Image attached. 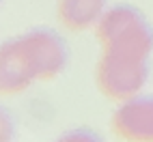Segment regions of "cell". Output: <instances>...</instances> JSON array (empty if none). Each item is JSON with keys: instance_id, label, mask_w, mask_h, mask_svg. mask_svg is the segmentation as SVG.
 <instances>
[{"instance_id": "1", "label": "cell", "mask_w": 153, "mask_h": 142, "mask_svg": "<svg viewBox=\"0 0 153 142\" xmlns=\"http://www.w3.org/2000/svg\"><path fill=\"white\" fill-rule=\"evenodd\" d=\"M101 47L95 80L110 99L125 101L147 84L153 54V26L140 9L114 4L95 26Z\"/></svg>"}, {"instance_id": "2", "label": "cell", "mask_w": 153, "mask_h": 142, "mask_svg": "<svg viewBox=\"0 0 153 142\" xmlns=\"http://www.w3.org/2000/svg\"><path fill=\"white\" fill-rule=\"evenodd\" d=\"M69 45L52 28H33L0 43V95L24 93L58 78L69 65Z\"/></svg>"}, {"instance_id": "4", "label": "cell", "mask_w": 153, "mask_h": 142, "mask_svg": "<svg viewBox=\"0 0 153 142\" xmlns=\"http://www.w3.org/2000/svg\"><path fill=\"white\" fill-rule=\"evenodd\" d=\"M108 9V0H58L56 13L60 24L69 30H86L97 26Z\"/></svg>"}, {"instance_id": "5", "label": "cell", "mask_w": 153, "mask_h": 142, "mask_svg": "<svg viewBox=\"0 0 153 142\" xmlns=\"http://www.w3.org/2000/svg\"><path fill=\"white\" fill-rule=\"evenodd\" d=\"M15 118L13 114L9 112V110L4 106H0V142H7V140H11L15 136Z\"/></svg>"}, {"instance_id": "6", "label": "cell", "mask_w": 153, "mask_h": 142, "mask_svg": "<svg viewBox=\"0 0 153 142\" xmlns=\"http://www.w3.org/2000/svg\"><path fill=\"white\" fill-rule=\"evenodd\" d=\"M76 138L97 140V134H93V131H88V129H76V131H69V134H65V140H76Z\"/></svg>"}, {"instance_id": "3", "label": "cell", "mask_w": 153, "mask_h": 142, "mask_svg": "<svg viewBox=\"0 0 153 142\" xmlns=\"http://www.w3.org/2000/svg\"><path fill=\"white\" fill-rule=\"evenodd\" d=\"M112 131L123 140H153V95L125 99L110 118Z\"/></svg>"}, {"instance_id": "7", "label": "cell", "mask_w": 153, "mask_h": 142, "mask_svg": "<svg viewBox=\"0 0 153 142\" xmlns=\"http://www.w3.org/2000/svg\"><path fill=\"white\" fill-rule=\"evenodd\" d=\"M0 2H2V0H0Z\"/></svg>"}]
</instances>
